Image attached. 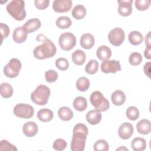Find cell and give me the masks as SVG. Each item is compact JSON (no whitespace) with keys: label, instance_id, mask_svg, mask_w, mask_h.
<instances>
[{"label":"cell","instance_id":"cell-1","mask_svg":"<svg viewBox=\"0 0 151 151\" xmlns=\"http://www.w3.org/2000/svg\"><path fill=\"white\" fill-rule=\"evenodd\" d=\"M36 40L38 41H43V42L36 47L34 51V56L38 60H44L52 57L57 52V48L52 41L47 38L44 35L40 34L37 38Z\"/></svg>","mask_w":151,"mask_h":151},{"label":"cell","instance_id":"cell-2","mask_svg":"<svg viewBox=\"0 0 151 151\" xmlns=\"http://www.w3.org/2000/svg\"><path fill=\"white\" fill-rule=\"evenodd\" d=\"M88 132V128L84 124L78 123L74 127L70 147L72 151L84 150Z\"/></svg>","mask_w":151,"mask_h":151},{"label":"cell","instance_id":"cell-3","mask_svg":"<svg viewBox=\"0 0 151 151\" xmlns=\"http://www.w3.org/2000/svg\"><path fill=\"white\" fill-rule=\"evenodd\" d=\"M8 14L17 21H22L26 17L25 2L22 0H13L6 5Z\"/></svg>","mask_w":151,"mask_h":151},{"label":"cell","instance_id":"cell-4","mask_svg":"<svg viewBox=\"0 0 151 151\" xmlns=\"http://www.w3.org/2000/svg\"><path fill=\"white\" fill-rule=\"evenodd\" d=\"M50 90L47 86L40 84L38 86L35 90L31 94V100L37 105L43 106L48 101L50 96Z\"/></svg>","mask_w":151,"mask_h":151},{"label":"cell","instance_id":"cell-5","mask_svg":"<svg viewBox=\"0 0 151 151\" xmlns=\"http://www.w3.org/2000/svg\"><path fill=\"white\" fill-rule=\"evenodd\" d=\"M90 101L96 110L102 112L107 110L110 107L109 101L99 91H94L90 97Z\"/></svg>","mask_w":151,"mask_h":151},{"label":"cell","instance_id":"cell-6","mask_svg":"<svg viewBox=\"0 0 151 151\" xmlns=\"http://www.w3.org/2000/svg\"><path fill=\"white\" fill-rule=\"evenodd\" d=\"M22 67L21 61L17 58H12L4 68V74L7 77L12 78L17 77Z\"/></svg>","mask_w":151,"mask_h":151},{"label":"cell","instance_id":"cell-7","mask_svg":"<svg viewBox=\"0 0 151 151\" xmlns=\"http://www.w3.org/2000/svg\"><path fill=\"white\" fill-rule=\"evenodd\" d=\"M59 45L64 51H70L72 50L76 44V38L71 32H64L61 34L58 39Z\"/></svg>","mask_w":151,"mask_h":151},{"label":"cell","instance_id":"cell-8","mask_svg":"<svg viewBox=\"0 0 151 151\" xmlns=\"http://www.w3.org/2000/svg\"><path fill=\"white\" fill-rule=\"evenodd\" d=\"M14 114L22 119H30L34 116V109L29 104L24 103L17 104L13 109Z\"/></svg>","mask_w":151,"mask_h":151},{"label":"cell","instance_id":"cell-9","mask_svg":"<svg viewBox=\"0 0 151 151\" xmlns=\"http://www.w3.org/2000/svg\"><path fill=\"white\" fill-rule=\"evenodd\" d=\"M108 39L111 45L114 46H120L124 41V32L122 28L116 27L109 32Z\"/></svg>","mask_w":151,"mask_h":151},{"label":"cell","instance_id":"cell-10","mask_svg":"<svg viewBox=\"0 0 151 151\" xmlns=\"http://www.w3.org/2000/svg\"><path fill=\"white\" fill-rule=\"evenodd\" d=\"M101 70L102 72L108 73H116L121 70V65L119 61L107 60L103 61L101 64Z\"/></svg>","mask_w":151,"mask_h":151},{"label":"cell","instance_id":"cell-11","mask_svg":"<svg viewBox=\"0 0 151 151\" xmlns=\"http://www.w3.org/2000/svg\"><path fill=\"white\" fill-rule=\"evenodd\" d=\"M73 2L70 0H55L52 3L54 11L58 13L68 12L72 7Z\"/></svg>","mask_w":151,"mask_h":151},{"label":"cell","instance_id":"cell-12","mask_svg":"<svg viewBox=\"0 0 151 151\" xmlns=\"http://www.w3.org/2000/svg\"><path fill=\"white\" fill-rule=\"evenodd\" d=\"M119 5L118 7L119 14L123 17L130 15L132 12L133 0H119L117 1Z\"/></svg>","mask_w":151,"mask_h":151},{"label":"cell","instance_id":"cell-13","mask_svg":"<svg viewBox=\"0 0 151 151\" xmlns=\"http://www.w3.org/2000/svg\"><path fill=\"white\" fill-rule=\"evenodd\" d=\"M133 127L132 124L128 122L122 123L118 129L119 137L124 140L129 139L133 133Z\"/></svg>","mask_w":151,"mask_h":151},{"label":"cell","instance_id":"cell-14","mask_svg":"<svg viewBox=\"0 0 151 151\" xmlns=\"http://www.w3.org/2000/svg\"><path fill=\"white\" fill-rule=\"evenodd\" d=\"M41 26L40 19L37 18H34L28 20L22 26L27 33H31L38 30Z\"/></svg>","mask_w":151,"mask_h":151},{"label":"cell","instance_id":"cell-15","mask_svg":"<svg viewBox=\"0 0 151 151\" xmlns=\"http://www.w3.org/2000/svg\"><path fill=\"white\" fill-rule=\"evenodd\" d=\"M38 130L37 124L33 122L25 123L22 127V132L27 137H33L37 133Z\"/></svg>","mask_w":151,"mask_h":151},{"label":"cell","instance_id":"cell-16","mask_svg":"<svg viewBox=\"0 0 151 151\" xmlns=\"http://www.w3.org/2000/svg\"><path fill=\"white\" fill-rule=\"evenodd\" d=\"M27 32L25 31L23 27H19L16 28L12 34L14 41L18 44L24 42L27 38Z\"/></svg>","mask_w":151,"mask_h":151},{"label":"cell","instance_id":"cell-17","mask_svg":"<svg viewBox=\"0 0 151 151\" xmlns=\"http://www.w3.org/2000/svg\"><path fill=\"white\" fill-rule=\"evenodd\" d=\"M80 45L84 49L91 48L95 43V40L93 35L90 33H86L82 35L80 38Z\"/></svg>","mask_w":151,"mask_h":151},{"label":"cell","instance_id":"cell-18","mask_svg":"<svg viewBox=\"0 0 151 151\" xmlns=\"http://www.w3.org/2000/svg\"><path fill=\"white\" fill-rule=\"evenodd\" d=\"M86 120L88 123L92 125L99 124L101 120V114L97 110H91L86 114Z\"/></svg>","mask_w":151,"mask_h":151},{"label":"cell","instance_id":"cell-19","mask_svg":"<svg viewBox=\"0 0 151 151\" xmlns=\"http://www.w3.org/2000/svg\"><path fill=\"white\" fill-rule=\"evenodd\" d=\"M136 129L137 132L140 134H149L151 130V125L150 120L147 119H142L140 120L136 124Z\"/></svg>","mask_w":151,"mask_h":151},{"label":"cell","instance_id":"cell-20","mask_svg":"<svg viewBox=\"0 0 151 151\" xmlns=\"http://www.w3.org/2000/svg\"><path fill=\"white\" fill-rule=\"evenodd\" d=\"M96 55L101 61L109 60L111 57V51L107 46L101 45L98 48L96 51Z\"/></svg>","mask_w":151,"mask_h":151},{"label":"cell","instance_id":"cell-21","mask_svg":"<svg viewBox=\"0 0 151 151\" xmlns=\"http://www.w3.org/2000/svg\"><path fill=\"white\" fill-rule=\"evenodd\" d=\"M111 100L113 104L115 106H121L126 101V95L123 91L117 90L112 93Z\"/></svg>","mask_w":151,"mask_h":151},{"label":"cell","instance_id":"cell-22","mask_svg":"<svg viewBox=\"0 0 151 151\" xmlns=\"http://www.w3.org/2000/svg\"><path fill=\"white\" fill-rule=\"evenodd\" d=\"M37 118L42 122H48L51 121L53 117L54 113L52 111L48 109H42L37 113Z\"/></svg>","mask_w":151,"mask_h":151},{"label":"cell","instance_id":"cell-23","mask_svg":"<svg viewBox=\"0 0 151 151\" xmlns=\"http://www.w3.org/2000/svg\"><path fill=\"white\" fill-rule=\"evenodd\" d=\"M71 58L73 63L77 65H83L86 60V54L81 50H77L73 52Z\"/></svg>","mask_w":151,"mask_h":151},{"label":"cell","instance_id":"cell-24","mask_svg":"<svg viewBox=\"0 0 151 151\" xmlns=\"http://www.w3.org/2000/svg\"><path fill=\"white\" fill-rule=\"evenodd\" d=\"M58 116L59 118L63 121H69L73 117V112L69 107L64 106L59 109Z\"/></svg>","mask_w":151,"mask_h":151},{"label":"cell","instance_id":"cell-25","mask_svg":"<svg viewBox=\"0 0 151 151\" xmlns=\"http://www.w3.org/2000/svg\"><path fill=\"white\" fill-rule=\"evenodd\" d=\"M131 147L134 151H143L146 147V142L142 137H135L132 141Z\"/></svg>","mask_w":151,"mask_h":151},{"label":"cell","instance_id":"cell-26","mask_svg":"<svg viewBox=\"0 0 151 151\" xmlns=\"http://www.w3.org/2000/svg\"><path fill=\"white\" fill-rule=\"evenodd\" d=\"M128 39L130 43L133 45H138L143 42V37L140 32L133 31L129 34Z\"/></svg>","mask_w":151,"mask_h":151},{"label":"cell","instance_id":"cell-27","mask_svg":"<svg viewBox=\"0 0 151 151\" xmlns=\"http://www.w3.org/2000/svg\"><path fill=\"white\" fill-rule=\"evenodd\" d=\"M86 9L82 5H76L71 12L73 17L77 20L83 19L86 15Z\"/></svg>","mask_w":151,"mask_h":151},{"label":"cell","instance_id":"cell-28","mask_svg":"<svg viewBox=\"0 0 151 151\" xmlns=\"http://www.w3.org/2000/svg\"><path fill=\"white\" fill-rule=\"evenodd\" d=\"M73 107L78 111L85 110L87 107V100L82 96L77 97L73 101Z\"/></svg>","mask_w":151,"mask_h":151},{"label":"cell","instance_id":"cell-29","mask_svg":"<svg viewBox=\"0 0 151 151\" xmlns=\"http://www.w3.org/2000/svg\"><path fill=\"white\" fill-rule=\"evenodd\" d=\"M1 95L2 97L8 99L11 97L13 94V88L8 83H2L1 84Z\"/></svg>","mask_w":151,"mask_h":151},{"label":"cell","instance_id":"cell-30","mask_svg":"<svg viewBox=\"0 0 151 151\" xmlns=\"http://www.w3.org/2000/svg\"><path fill=\"white\" fill-rule=\"evenodd\" d=\"M56 25L61 29H67L72 24L71 19L66 16H61L58 17L55 21Z\"/></svg>","mask_w":151,"mask_h":151},{"label":"cell","instance_id":"cell-31","mask_svg":"<svg viewBox=\"0 0 151 151\" xmlns=\"http://www.w3.org/2000/svg\"><path fill=\"white\" fill-rule=\"evenodd\" d=\"M90 87V80L85 77H81L78 78L76 82V87L78 91H86Z\"/></svg>","mask_w":151,"mask_h":151},{"label":"cell","instance_id":"cell-32","mask_svg":"<svg viewBox=\"0 0 151 151\" xmlns=\"http://www.w3.org/2000/svg\"><path fill=\"white\" fill-rule=\"evenodd\" d=\"M99 68V63L95 60H91L87 64L85 70L87 73L90 75L96 74Z\"/></svg>","mask_w":151,"mask_h":151},{"label":"cell","instance_id":"cell-33","mask_svg":"<svg viewBox=\"0 0 151 151\" xmlns=\"http://www.w3.org/2000/svg\"><path fill=\"white\" fill-rule=\"evenodd\" d=\"M126 117L130 120H136L139 117V111L134 106H130L126 111Z\"/></svg>","mask_w":151,"mask_h":151},{"label":"cell","instance_id":"cell-34","mask_svg":"<svg viewBox=\"0 0 151 151\" xmlns=\"http://www.w3.org/2000/svg\"><path fill=\"white\" fill-rule=\"evenodd\" d=\"M109 149V145L107 142L103 139L98 140L93 146V149L95 151H107Z\"/></svg>","mask_w":151,"mask_h":151},{"label":"cell","instance_id":"cell-35","mask_svg":"<svg viewBox=\"0 0 151 151\" xmlns=\"http://www.w3.org/2000/svg\"><path fill=\"white\" fill-rule=\"evenodd\" d=\"M142 61V55L137 52H132L129 58V61L130 64L132 65H139Z\"/></svg>","mask_w":151,"mask_h":151},{"label":"cell","instance_id":"cell-36","mask_svg":"<svg viewBox=\"0 0 151 151\" xmlns=\"http://www.w3.org/2000/svg\"><path fill=\"white\" fill-rule=\"evenodd\" d=\"M55 64L58 69L61 71H65L68 68L69 63L65 58H58L56 60Z\"/></svg>","mask_w":151,"mask_h":151},{"label":"cell","instance_id":"cell-37","mask_svg":"<svg viewBox=\"0 0 151 151\" xmlns=\"http://www.w3.org/2000/svg\"><path fill=\"white\" fill-rule=\"evenodd\" d=\"M151 1L150 0H136L134 5L139 11L147 10L150 6Z\"/></svg>","mask_w":151,"mask_h":151},{"label":"cell","instance_id":"cell-38","mask_svg":"<svg viewBox=\"0 0 151 151\" xmlns=\"http://www.w3.org/2000/svg\"><path fill=\"white\" fill-rule=\"evenodd\" d=\"M58 77V73L54 70H49L45 73V80L48 83L55 82L57 80Z\"/></svg>","mask_w":151,"mask_h":151},{"label":"cell","instance_id":"cell-39","mask_svg":"<svg viewBox=\"0 0 151 151\" xmlns=\"http://www.w3.org/2000/svg\"><path fill=\"white\" fill-rule=\"evenodd\" d=\"M67 143L65 140L63 139H56L52 145V147L55 150H64L67 147Z\"/></svg>","mask_w":151,"mask_h":151},{"label":"cell","instance_id":"cell-40","mask_svg":"<svg viewBox=\"0 0 151 151\" xmlns=\"http://www.w3.org/2000/svg\"><path fill=\"white\" fill-rule=\"evenodd\" d=\"M0 150H11V151H17V148L13 145L12 144L10 143L6 140H2L0 144Z\"/></svg>","mask_w":151,"mask_h":151},{"label":"cell","instance_id":"cell-41","mask_svg":"<svg viewBox=\"0 0 151 151\" xmlns=\"http://www.w3.org/2000/svg\"><path fill=\"white\" fill-rule=\"evenodd\" d=\"M34 4L37 8L40 10H43L48 6L50 4V1L49 0H35Z\"/></svg>","mask_w":151,"mask_h":151},{"label":"cell","instance_id":"cell-42","mask_svg":"<svg viewBox=\"0 0 151 151\" xmlns=\"http://www.w3.org/2000/svg\"><path fill=\"white\" fill-rule=\"evenodd\" d=\"M0 30H1V37H2V41L1 42H2L3 39L7 38L8 36L10 30L9 28V27L4 23H1L0 24Z\"/></svg>","mask_w":151,"mask_h":151},{"label":"cell","instance_id":"cell-43","mask_svg":"<svg viewBox=\"0 0 151 151\" xmlns=\"http://www.w3.org/2000/svg\"><path fill=\"white\" fill-rule=\"evenodd\" d=\"M143 71L145 74L149 77H150V62L145 63L143 67Z\"/></svg>","mask_w":151,"mask_h":151},{"label":"cell","instance_id":"cell-44","mask_svg":"<svg viewBox=\"0 0 151 151\" xmlns=\"http://www.w3.org/2000/svg\"><path fill=\"white\" fill-rule=\"evenodd\" d=\"M145 44L146 45V48H150V32H149L148 34L146 35L145 37Z\"/></svg>","mask_w":151,"mask_h":151},{"label":"cell","instance_id":"cell-45","mask_svg":"<svg viewBox=\"0 0 151 151\" xmlns=\"http://www.w3.org/2000/svg\"><path fill=\"white\" fill-rule=\"evenodd\" d=\"M150 51H151V48H146L144 51V55L145 58L148 60H150L151 58Z\"/></svg>","mask_w":151,"mask_h":151},{"label":"cell","instance_id":"cell-46","mask_svg":"<svg viewBox=\"0 0 151 151\" xmlns=\"http://www.w3.org/2000/svg\"><path fill=\"white\" fill-rule=\"evenodd\" d=\"M117 150H127L128 151L129 150L127 148H126L124 146H121V147L116 149V151H117Z\"/></svg>","mask_w":151,"mask_h":151}]
</instances>
